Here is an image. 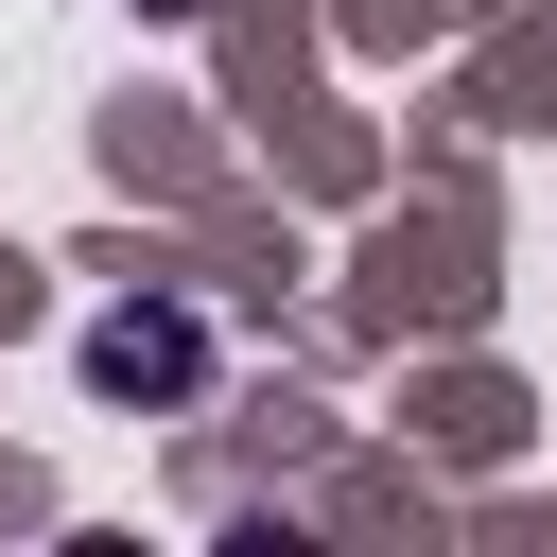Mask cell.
<instances>
[{
    "label": "cell",
    "mask_w": 557,
    "mask_h": 557,
    "mask_svg": "<svg viewBox=\"0 0 557 557\" xmlns=\"http://www.w3.org/2000/svg\"><path fill=\"white\" fill-rule=\"evenodd\" d=\"M87 383H104V400H191V383H209V331H191L174 296H139V313H87Z\"/></svg>",
    "instance_id": "cell-1"
}]
</instances>
